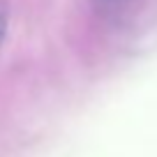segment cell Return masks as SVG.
<instances>
[{
  "instance_id": "1",
  "label": "cell",
  "mask_w": 157,
  "mask_h": 157,
  "mask_svg": "<svg viewBox=\"0 0 157 157\" xmlns=\"http://www.w3.org/2000/svg\"><path fill=\"white\" fill-rule=\"evenodd\" d=\"M7 21H10V16H7V5L0 0V42H2V37H5V33H7Z\"/></svg>"
}]
</instances>
